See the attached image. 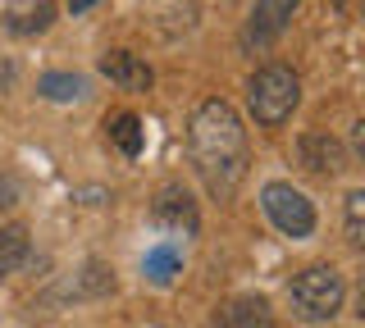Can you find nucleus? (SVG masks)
Listing matches in <instances>:
<instances>
[{
	"mask_svg": "<svg viewBox=\"0 0 365 328\" xmlns=\"http://www.w3.org/2000/svg\"><path fill=\"white\" fill-rule=\"evenodd\" d=\"M187 151L215 201H228L247 178V128L228 100H201L197 105V115L187 123Z\"/></svg>",
	"mask_w": 365,
	"mask_h": 328,
	"instance_id": "nucleus-1",
	"label": "nucleus"
},
{
	"mask_svg": "<svg viewBox=\"0 0 365 328\" xmlns=\"http://www.w3.org/2000/svg\"><path fill=\"white\" fill-rule=\"evenodd\" d=\"M297 100H302V78L288 64H265V69L251 73L247 83V110L260 128H283L292 119Z\"/></svg>",
	"mask_w": 365,
	"mask_h": 328,
	"instance_id": "nucleus-2",
	"label": "nucleus"
},
{
	"mask_svg": "<svg viewBox=\"0 0 365 328\" xmlns=\"http://www.w3.org/2000/svg\"><path fill=\"white\" fill-rule=\"evenodd\" d=\"M342 297H347V282H342L334 265H311L288 282V301H292L297 319H306V324L334 319L342 310Z\"/></svg>",
	"mask_w": 365,
	"mask_h": 328,
	"instance_id": "nucleus-3",
	"label": "nucleus"
},
{
	"mask_svg": "<svg viewBox=\"0 0 365 328\" xmlns=\"http://www.w3.org/2000/svg\"><path fill=\"white\" fill-rule=\"evenodd\" d=\"M260 206H265L274 228H279L283 237H292V242L315 233V206L292 183H265V191H260Z\"/></svg>",
	"mask_w": 365,
	"mask_h": 328,
	"instance_id": "nucleus-4",
	"label": "nucleus"
},
{
	"mask_svg": "<svg viewBox=\"0 0 365 328\" xmlns=\"http://www.w3.org/2000/svg\"><path fill=\"white\" fill-rule=\"evenodd\" d=\"M297 14V0H256L251 18L242 23V51H265L288 32Z\"/></svg>",
	"mask_w": 365,
	"mask_h": 328,
	"instance_id": "nucleus-5",
	"label": "nucleus"
},
{
	"mask_svg": "<svg viewBox=\"0 0 365 328\" xmlns=\"http://www.w3.org/2000/svg\"><path fill=\"white\" fill-rule=\"evenodd\" d=\"M151 223L165 228V233H174V237H192V233H197L201 214H197V201L187 196V187H178V183L160 187V196L151 201Z\"/></svg>",
	"mask_w": 365,
	"mask_h": 328,
	"instance_id": "nucleus-6",
	"label": "nucleus"
},
{
	"mask_svg": "<svg viewBox=\"0 0 365 328\" xmlns=\"http://www.w3.org/2000/svg\"><path fill=\"white\" fill-rule=\"evenodd\" d=\"M210 328H274V314H269V301L265 297H233L215 310Z\"/></svg>",
	"mask_w": 365,
	"mask_h": 328,
	"instance_id": "nucleus-7",
	"label": "nucleus"
},
{
	"mask_svg": "<svg viewBox=\"0 0 365 328\" xmlns=\"http://www.w3.org/2000/svg\"><path fill=\"white\" fill-rule=\"evenodd\" d=\"M302 164L319 178H334L347 169V155H342V142L329 137V132H306L302 137Z\"/></svg>",
	"mask_w": 365,
	"mask_h": 328,
	"instance_id": "nucleus-8",
	"label": "nucleus"
},
{
	"mask_svg": "<svg viewBox=\"0 0 365 328\" xmlns=\"http://www.w3.org/2000/svg\"><path fill=\"white\" fill-rule=\"evenodd\" d=\"M101 73H106L110 83H119L123 92H146V87H151V64H146L142 55H133V51L101 55Z\"/></svg>",
	"mask_w": 365,
	"mask_h": 328,
	"instance_id": "nucleus-9",
	"label": "nucleus"
},
{
	"mask_svg": "<svg viewBox=\"0 0 365 328\" xmlns=\"http://www.w3.org/2000/svg\"><path fill=\"white\" fill-rule=\"evenodd\" d=\"M55 23V5L51 0H9L5 5V28L14 37H37Z\"/></svg>",
	"mask_w": 365,
	"mask_h": 328,
	"instance_id": "nucleus-10",
	"label": "nucleus"
},
{
	"mask_svg": "<svg viewBox=\"0 0 365 328\" xmlns=\"http://www.w3.org/2000/svg\"><path fill=\"white\" fill-rule=\"evenodd\" d=\"M106 292H114V269H106L101 260H91V265H83V274L68 278V287L60 292V297L87 301V297H106Z\"/></svg>",
	"mask_w": 365,
	"mask_h": 328,
	"instance_id": "nucleus-11",
	"label": "nucleus"
},
{
	"mask_svg": "<svg viewBox=\"0 0 365 328\" xmlns=\"http://www.w3.org/2000/svg\"><path fill=\"white\" fill-rule=\"evenodd\" d=\"M178 269H182L178 246H151L146 260H142V274H146V282H155V287H169Z\"/></svg>",
	"mask_w": 365,
	"mask_h": 328,
	"instance_id": "nucleus-12",
	"label": "nucleus"
},
{
	"mask_svg": "<svg viewBox=\"0 0 365 328\" xmlns=\"http://www.w3.org/2000/svg\"><path fill=\"white\" fill-rule=\"evenodd\" d=\"M106 128H110V142L119 146L128 160H133V155H142V123H137V115H114Z\"/></svg>",
	"mask_w": 365,
	"mask_h": 328,
	"instance_id": "nucleus-13",
	"label": "nucleus"
},
{
	"mask_svg": "<svg viewBox=\"0 0 365 328\" xmlns=\"http://www.w3.org/2000/svg\"><path fill=\"white\" fill-rule=\"evenodd\" d=\"M23 260H28V233H23V228H5V233H0V282L14 274Z\"/></svg>",
	"mask_w": 365,
	"mask_h": 328,
	"instance_id": "nucleus-14",
	"label": "nucleus"
},
{
	"mask_svg": "<svg viewBox=\"0 0 365 328\" xmlns=\"http://www.w3.org/2000/svg\"><path fill=\"white\" fill-rule=\"evenodd\" d=\"M37 92L46 96V100H78L87 92V83L78 73H46L41 83H37Z\"/></svg>",
	"mask_w": 365,
	"mask_h": 328,
	"instance_id": "nucleus-15",
	"label": "nucleus"
},
{
	"mask_svg": "<svg viewBox=\"0 0 365 328\" xmlns=\"http://www.w3.org/2000/svg\"><path fill=\"white\" fill-rule=\"evenodd\" d=\"M347 242L351 246L365 242V191H351L347 196Z\"/></svg>",
	"mask_w": 365,
	"mask_h": 328,
	"instance_id": "nucleus-16",
	"label": "nucleus"
},
{
	"mask_svg": "<svg viewBox=\"0 0 365 328\" xmlns=\"http://www.w3.org/2000/svg\"><path fill=\"white\" fill-rule=\"evenodd\" d=\"M14 201H19L14 183H9V178H0V210H5V206H14Z\"/></svg>",
	"mask_w": 365,
	"mask_h": 328,
	"instance_id": "nucleus-17",
	"label": "nucleus"
},
{
	"mask_svg": "<svg viewBox=\"0 0 365 328\" xmlns=\"http://www.w3.org/2000/svg\"><path fill=\"white\" fill-rule=\"evenodd\" d=\"M91 5H101V0H68V9H73V14H87Z\"/></svg>",
	"mask_w": 365,
	"mask_h": 328,
	"instance_id": "nucleus-18",
	"label": "nucleus"
}]
</instances>
